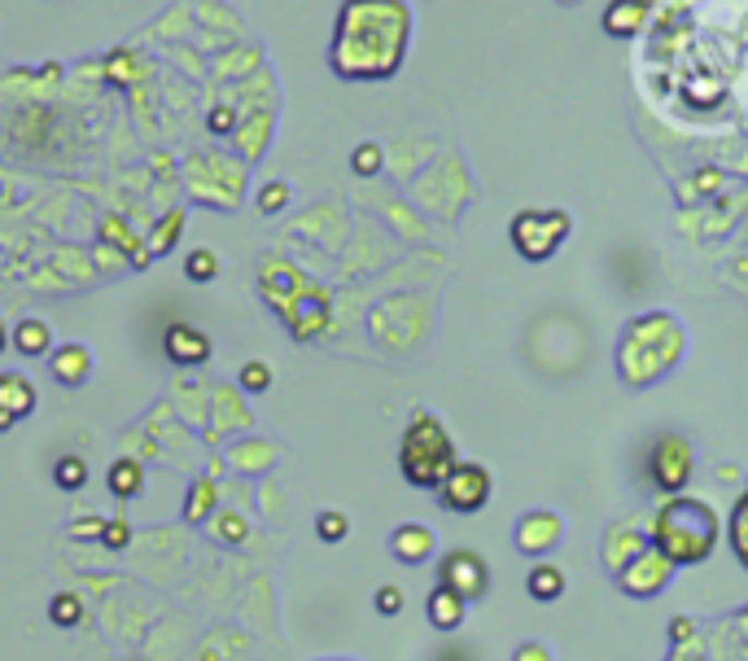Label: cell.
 <instances>
[{
	"mask_svg": "<svg viewBox=\"0 0 748 661\" xmlns=\"http://www.w3.org/2000/svg\"><path fill=\"white\" fill-rule=\"evenodd\" d=\"M10 347V334H5V324H0V351H5Z\"/></svg>",
	"mask_w": 748,
	"mask_h": 661,
	"instance_id": "obj_37",
	"label": "cell"
},
{
	"mask_svg": "<svg viewBox=\"0 0 748 661\" xmlns=\"http://www.w3.org/2000/svg\"><path fill=\"white\" fill-rule=\"evenodd\" d=\"M10 342H14V351L27 356V360H40V356L49 360V351H53V328H49L40 315H23V320L14 324Z\"/></svg>",
	"mask_w": 748,
	"mask_h": 661,
	"instance_id": "obj_15",
	"label": "cell"
},
{
	"mask_svg": "<svg viewBox=\"0 0 748 661\" xmlns=\"http://www.w3.org/2000/svg\"><path fill=\"white\" fill-rule=\"evenodd\" d=\"M315 534H319V543H341L350 534V517L341 508H324L315 517Z\"/></svg>",
	"mask_w": 748,
	"mask_h": 661,
	"instance_id": "obj_24",
	"label": "cell"
},
{
	"mask_svg": "<svg viewBox=\"0 0 748 661\" xmlns=\"http://www.w3.org/2000/svg\"><path fill=\"white\" fill-rule=\"evenodd\" d=\"M210 508H215V482L210 478H197L193 491H189V504H184V521L202 526L210 517Z\"/></svg>",
	"mask_w": 748,
	"mask_h": 661,
	"instance_id": "obj_21",
	"label": "cell"
},
{
	"mask_svg": "<svg viewBox=\"0 0 748 661\" xmlns=\"http://www.w3.org/2000/svg\"><path fill=\"white\" fill-rule=\"evenodd\" d=\"M206 128H210L215 136H228V132L237 128V110H232V106H215V110L206 115Z\"/></svg>",
	"mask_w": 748,
	"mask_h": 661,
	"instance_id": "obj_29",
	"label": "cell"
},
{
	"mask_svg": "<svg viewBox=\"0 0 748 661\" xmlns=\"http://www.w3.org/2000/svg\"><path fill=\"white\" fill-rule=\"evenodd\" d=\"M49 373H53V382L58 386H84L88 382V373H93V356H88V347H80V342H67V347H53L49 351Z\"/></svg>",
	"mask_w": 748,
	"mask_h": 661,
	"instance_id": "obj_14",
	"label": "cell"
},
{
	"mask_svg": "<svg viewBox=\"0 0 748 661\" xmlns=\"http://www.w3.org/2000/svg\"><path fill=\"white\" fill-rule=\"evenodd\" d=\"M652 548L669 565H700L717 548V517L704 500L669 495L652 521Z\"/></svg>",
	"mask_w": 748,
	"mask_h": 661,
	"instance_id": "obj_2",
	"label": "cell"
},
{
	"mask_svg": "<svg viewBox=\"0 0 748 661\" xmlns=\"http://www.w3.org/2000/svg\"><path fill=\"white\" fill-rule=\"evenodd\" d=\"M425 613H430V626H438V630H460V626H465V613H469V600L438 582V587L430 591V600H425Z\"/></svg>",
	"mask_w": 748,
	"mask_h": 661,
	"instance_id": "obj_16",
	"label": "cell"
},
{
	"mask_svg": "<svg viewBox=\"0 0 748 661\" xmlns=\"http://www.w3.org/2000/svg\"><path fill=\"white\" fill-rule=\"evenodd\" d=\"M162 351H167V360H171V364H180V369H197V364H206V360H210V338L202 334V328H193V324H171V328H167V338H162Z\"/></svg>",
	"mask_w": 748,
	"mask_h": 661,
	"instance_id": "obj_11",
	"label": "cell"
},
{
	"mask_svg": "<svg viewBox=\"0 0 748 661\" xmlns=\"http://www.w3.org/2000/svg\"><path fill=\"white\" fill-rule=\"evenodd\" d=\"M245 530H250V526H245V517H237V513H224V517H219V534H224V543H241V539H245Z\"/></svg>",
	"mask_w": 748,
	"mask_h": 661,
	"instance_id": "obj_31",
	"label": "cell"
},
{
	"mask_svg": "<svg viewBox=\"0 0 748 661\" xmlns=\"http://www.w3.org/2000/svg\"><path fill=\"white\" fill-rule=\"evenodd\" d=\"M691 469H696V456H691V443L678 438V434H665L652 456H648V473H652V486L665 491V495H683V486L691 482Z\"/></svg>",
	"mask_w": 748,
	"mask_h": 661,
	"instance_id": "obj_6",
	"label": "cell"
},
{
	"mask_svg": "<svg viewBox=\"0 0 748 661\" xmlns=\"http://www.w3.org/2000/svg\"><path fill=\"white\" fill-rule=\"evenodd\" d=\"M106 486H110L114 500H136V495L145 491V469H141V460H132V456L114 460L110 473H106Z\"/></svg>",
	"mask_w": 748,
	"mask_h": 661,
	"instance_id": "obj_17",
	"label": "cell"
},
{
	"mask_svg": "<svg viewBox=\"0 0 748 661\" xmlns=\"http://www.w3.org/2000/svg\"><path fill=\"white\" fill-rule=\"evenodd\" d=\"M408 45H412L408 0H341L328 45V67L346 84H382L403 71Z\"/></svg>",
	"mask_w": 748,
	"mask_h": 661,
	"instance_id": "obj_1",
	"label": "cell"
},
{
	"mask_svg": "<svg viewBox=\"0 0 748 661\" xmlns=\"http://www.w3.org/2000/svg\"><path fill=\"white\" fill-rule=\"evenodd\" d=\"M434 548H438V534H434L430 526H421V521H403V526L390 534V552H395V561H403V565H425V561L434 556Z\"/></svg>",
	"mask_w": 748,
	"mask_h": 661,
	"instance_id": "obj_13",
	"label": "cell"
},
{
	"mask_svg": "<svg viewBox=\"0 0 748 661\" xmlns=\"http://www.w3.org/2000/svg\"><path fill=\"white\" fill-rule=\"evenodd\" d=\"M574 232V215L560 211V206H543V211H517L512 215V245L526 263H547Z\"/></svg>",
	"mask_w": 748,
	"mask_h": 661,
	"instance_id": "obj_4",
	"label": "cell"
},
{
	"mask_svg": "<svg viewBox=\"0 0 748 661\" xmlns=\"http://www.w3.org/2000/svg\"><path fill=\"white\" fill-rule=\"evenodd\" d=\"M285 206H289V184H285V180L263 184V193H258V211H263V215H280Z\"/></svg>",
	"mask_w": 748,
	"mask_h": 661,
	"instance_id": "obj_27",
	"label": "cell"
},
{
	"mask_svg": "<svg viewBox=\"0 0 748 661\" xmlns=\"http://www.w3.org/2000/svg\"><path fill=\"white\" fill-rule=\"evenodd\" d=\"M49 622L62 626V630H75V626L84 622V600H80L75 591H58V596L49 600Z\"/></svg>",
	"mask_w": 748,
	"mask_h": 661,
	"instance_id": "obj_19",
	"label": "cell"
},
{
	"mask_svg": "<svg viewBox=\"0 0 748 661\" xmlns=\"http://www.w3.org/2000/svg\"><path fill=\"white\" fill-rule=\"evenodd\" d=\"M648 19V0H608L600 14V32L608 40H635Z\"/></svg>",
	"mask_w": 748,
	"mask_h": 661,
	"instance_id": "obj_12",
	"label": "cell"
},
{
	"mask_svg": "<svg viewBox=\"0 0 748 661\" xmlns=\"http://www.w3.org/2000/svg\"><path fill=\"white\" fill-rule=\"evenodd\" d=\"M180 224H184V215H171V219H162V241H158L154 250H167V245L180 237Z\"/></svg>",
	"mask_w": 748,
	"mask_h": 661,
	"instance_id": "obj_34",
	"label": "cell"
},
{
	"mask_svg": "<svg viewBox=\"0 0 748 661\" xmlns=\"http://www.w3.org/2000/svg\"><path fill=\"white\" fill-rule=\"evenodd\" d=\"M669 561L656 552V548H643V556H635L626 569H622V591H630V596H656V591H665V582H669Z\"/></svg>",
	"mask_w": 748,
	"mask_h": 661,
	"instance_id": "obj_8",
	"label": "cell"
},
{
	"mask_svg": "<svg viewBox=\"0 0 748 661\" xmlns=\"http://www.w3.org/2000/svg\"><path fill=\"white\" fill-rule=\"evenodd\" d=\"M438 582H443V587H451L456 596H465V600L473 604V600H482V596H486V587H491V569H486L482 552H473V548H456V552H447V556H443V565H438Z\"/></svg>",
	"mask_w": 748,
	"mask_h": 661,
	"instance_id": "obj_7",
	"label": "cell"
},
{
	"mask_svg": "<svg viewBox=\"0 0 748 661\" xmlns=\"http://www.w3.org/2000/svg\"><path fill=\"white\" fill-rule=\"evenodd\" d=\"M556 5H560V10H578V5H582V0H556Z\"/></svg>",
	"mask_w": 748,
	"mask_h": 661,
	"instance_id": "obj_36",
	"label": "cell"
},
{
	"mask_svg": "<svg viewBox=\"0 0 748 661\" xmlns=\"http://www.w3.org/2000/svg\"><path fill=\"white\" fill-rule=\"evenodd\" d=\"M512 661H552V648L539 644V639H526V644L512 652Z\"/></svg>",
	"mask_w": 748,
	"mask_h": 661,
	"instance_id": "obj_32",
	"label": "cell"
},
{
	"mask_svg": "<svg viewBox=\"0 0 748 661\" xmlns=\"http://www.w3.org/2000/svg\"><path fill=\"white\" fill-rule=\"evenodd\" d=\"M399 469L412 486L421 491H438L443 478L456 469V443L447 434V425L430 412H417L403 430V443H399Z\"/></svg>",
	"mask_w": 748,
	"mask_h": 661,
	"instance_id": "obj_3",
	"label": "cell"
},
{
	"mask_svg": "<svg viewBox=\"0 0 748 661\" xmlns=\"http://www.w3.org/2000/svg\"><path fill=\"white\" fill-rule=\"evenodd\" d=\"M560 517L556 513H547V508H539V513H526L521 521H517V548L526 552V556H547L556 543H560Z\"/></svg>",
	"mask_w": 748,
	"mask_h": 661,
	"instance_id": "obj_10",
	"label": "cell"
},
{
	"mask_svg": "<svg viewBox=\"0 0 748 661\" xmlns=\"http://www.w3.org/2000/svg\"><path fill=\"white\" fill-rule=\"evenodd\" d=\"M731 548L739 556V565H748V495H739L735 517H731Z\"/></svg>",
	"mask_w": 748,
	"mask_h": 661,
	"instance_id": "obj_25",
	"label": "cell"
},
{
	"mask_svg": "<svg viewBox=\"0 0 748 661\" xmlns=\"http://www.w3.org/2000/svg\"><path fill=\"white\" fill-rule=\"evenodd\" d=\"M372 604H377L382 617H395V613H403V591H399V587H377Z\"/></svg>",
	"mask_w": 748,
	"mask_h": 661,
	"instance_id": "obj_28",
	"label": "cell"
},
{
	"mask_svg": "<svg viewBox=\"0 0 748 661\" xmlns=\"http://www.w3.org/2000/svg\"><path fill=\"white\" fill-rule=\"evenodd\" d=\"M491 491H495V482H491L486 465L456 460V469H451V473L443 478V486H438V504H443L447 513L473 517V513H482V508L491 504Z\"/></svg>",
	"mask_w": 748,
	"mask_h": 661,
	"instance_id": "obj_5",
	"label": "cell"
},
{
	"mask_svg": "<svg viewBox=\"0 0 748 661\" xmlns=\"http://www.w3.org/2000/svg\"><path fill=\"white\" fill-rule=\"evenodd\" d=\"M382 167H386V149H382L377 141H363V145L350 149V171H354V176L372 180V176H382Z\"/></svg>",
	"mask_w": 748,
	"mask_h": 661,
	"instance_id": "obj_20",
	"label": "cell"
},
{
	"mask_svg": "<svg viewBox=\"0 0 748 661\" xmlns=\"http://www.w3.org/2000/svg\"><path fill=\"white\" fill-rule=\"evenodd\" d=\"M184 276H189L193 285L215 280V276H219V254H215V250H206V245L189 250V259H184Z\"/></svg>",
	"mask_w": 748,
	"mask_h": 661,
	"instance_id": "obj_22",
	"label": "cell"
},
{
	"mask_svg": "<svg viewBox=\"0 0 748 661\" xmlns=\"http://www.w3.org/2000/svg\"><path fill=\"white\" fill-rule=\"evenodd\" d=\"M53 482L62 486V491H84L88 486V465H84V456H62L58 465H53Z\"/></svg>",
	"mask_w": 748,
	"mask_h": 661,
	"instance_id": "obj_23",
	"label": "cell"
},
{
	"mask_svg": "<svg viewBox=\"0 0 748 661\" xmlns=\"http://www.w3.org/2000/svg\"><path fill=\"white\" fill-rule=\"evenodd\" d=\"M101 543H106V548H114V552H123V548L132 543V526H128V521H106Z\"/></svg>",
	"mask_w": 748,
	"mask_h": 661,
	"instance_id": "obj_30",
	"label": "cell"
},
{
	"mask_svg": "<svg viewBox=\"0 0 748 661\" xmlns=\"http://www.w3.org/2000/svg\"><path fill=\"white\" fill-rule=\"evenodd\" d=\"M241 390H245V395H263V390H272V369H267L263 360L241 364Z\"/></svg>",
	"mask_w": 748,
	"mask_h": 661,
	"instance_id": "obj_26",
	"label": "cell"
},
{
	"mask_svg": "<svg viewBox=\"0 0 748 661\" xmlns=\"http://www.w3.org/2000/svg\"><path fill=\"white\" fill-rule=\"evenodd\" d=\"M669 635H674V639H687V635H691V622H674Z\"/></svg>",
	"mask_w": 748,
	"mask_h": 661,
	"instance_id": "obj_35",
	"label": "cell"
},
{
	"mask_svg": "<svg viewBox=\"0 0 748 661\" xmlns=\"http://www.w3.org/2000/svg\"><path fill=\"white\" fill-rule=\"evenodd\" d=\"M101 530H106V521H101V517H80V521H71V534H75V539H88V534H97V539H101Z\"/></svg>",
	"mask_w": 748,
	"mask_h": 661,
	"instance_id": "obj_33",
	"label": "cell"
},
{
	"mask_svg": "<svg viewBox=\"0 0 748 661\" xmlns=\"http://www.w3.org/2000/svg\"><path fill=\"white\" fill-rule=\"evenodd\" d=\"M36 404L40 395L23 373H0V434H10L23 417H32Z\"/></svg>",
	"mask_w": 748,
	"mask_h": 661,
	"instance_id": "obj_9",
	"label": "cell"
},
{
	"mask_svg": "<svg viewBox=\"0 0 748 661\" xmlns=\"http://www.w3.org/2000/svg\"><path fill=\"white\" fill-rule=\"evenodd\" d=\"M526 591L534 596V600H560L565 596V574L556 569V565H547V561H539L534 569H530V578H526Z\"/></svg>",
	"mask_w": 748,
	"mask_h": 661,
	"instance_id": "obj_18",
	"label": "cell"
}]
</instances>
